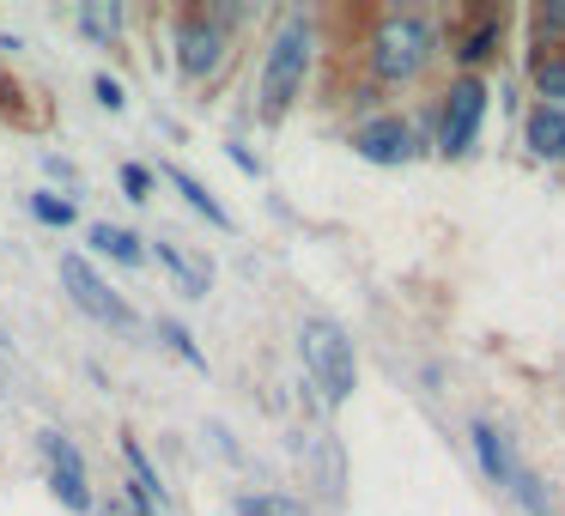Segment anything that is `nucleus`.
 I'll list each match as a JSON object with an SVG mask.
<instances>
[{
	"label": "nucleus",
	"mask_w": 565,
	"mask_h": 516,
	"mask_svg": "<svg viewBox=\"0 0 565 516\" xmlns=\"http://www.w3.org/2000/svg\"><path fill=\"white\" fill-rule=\"evenodd\" d=\"M298 346H305V365H310V377H317V389L329 395V401H347L353 383H359V370H353V341H347L341 322L334 316H305Z\"/></svg>",
	"instance_id": "obj_1"
},
{
	"label": "nucleus",
	"mask_w": 565,
	"mask_h": 516,
	"mask_svg": "<svg viewBox=\"0 0 565 516\" xmlns=\"http://www.w3.org/2000/svg\"><path fill=\"white\" fill-rule=\"evenodd\" d=\"M305 67H310V31L292 19V25L274 37L268 67H262V104H268V116H280L286 104L298 98V86H305Z\"/></svg>",
	"instance_id": "obj_2"
},
{
	"label": "nucleus",
	"mask_w": 565,
	"mask_h": 516,
	"mask_svg": "<svg viewBox=\"0 0 565 516\" xmlns=\"http://www.w3.org/2000/svg\"><path fill=\"white\" fill-rule=\"evenodd\" d=\"M431 55V31L419 19H383L377 37H371V67L377 79H414Z\"/></svg>",
	"instance_id": "obj_3"
},
{
	"label": "nucleus",
	"mask_w": 565,
	"mask_h": 516,
	"mask_svg": "<svg viewBox=\"0 0 565 516\" xmlns=\"http://www.w3.org/2000/svg\"><path fill=\"white\" fill-rule=\"evenodd\" d=\"M475 450H480V462H487V474L499 480V486H511V492H516V504H523L529 516H547V510H553V498L541 492V480L529 474L523 462H516L511 443H504L492 426H475Z\"/></svg>",
	"instance_id": "obj_4"
},
{
	"label": "nucleus",
	"mask_w": 565,
	"mask_h": 516,
	"mask_svg": "<svg viewBox=\"0 0 565 516\" xmlns=\"http://www.w3.org/2000/svg\"><path fill=\"white\" fill-rule=\"evenodd\" d=\"M62 286L74 292V304L86 310L92 322H104V329H128V322H135V310H128L122 298H116L110 286H104V280H98V273H92L79 256H62Z\"/></svg>",
	"instance_id": "obj_5"
},
{
	"label": "nucleus",
	"mask_w": 565,
	"mask_h": 516,
	"mask_svg": "<svg viewBox=\"0 0 565 516\" xmlns=\"http://www.w3.org/2000/svg\"><path fill=\"white\" fill-rule=\"evenodd\" d=\"M480 116H487V86L480 79H456L450 86V110H444V152H468L480 135Z\"/></svg>",
	"instance_id": "obj_6"
},
{
	"label": "nucleus",
	"mask_w": 565,
	"mask_h": 516,
	"mask_svg": "<svg viewBox=\"0 0 565 516\" xmlns=\"http://www.w3.org/2000/svg\"><path fill=\"white\" fill-rule=\"evenodd\" d=\"M43 455H50V486L67 510H92V492H86V467H79V450L62 438V431H43Z\"/></svg>",
	"instance_id": "obj_7"
},
{
	"label": "nucleus",
	"mask_w": 565,
	"mask_h": 516,
	"mask_svg": "<svg viewBox=\"0 0 565 516\" xmlns=\"http://www.w3.org/2000/svg\"><path fill=\"white\" fill-rule=\"evenodd\" d=\"M353 147H359V159H371V164H407L414 159V135H407V122H395V116L365 122L353 135Z\"/></svg>",
	"instance_id": "obj_8"
},
{
	"label": "nucleus",
	"mask_w": 565,
	"mask_h": 516,
	"mask_svg": "<svg viewBox=\"0 0 565 516\" xmlns=\"http://www.w3.org/2000/svg\"><path fill=\"white\" fill-rule=\"evenodd\" d=\"M177 43H183V74H207L213 62H220V25H201V19H183V31H177Z\"/></svg>",
	"instance_id": "obj_9"
},
{
	"label": "nucleus",
	"mask_w": 565,
	"mask_h": 516,
	"mask_svg": "<svg viewBox=\"0 0 565 516\" xmlns=\"http://www.w3.org/2000/svg\"><path fill=\"white\" fill-rule=\"evenodd\" d=\"M529 147H535L541 159H565V110H547V104H541V110L529 116Z\"/></svg>",
	"instance_id": "obj_10"
},
{
	"label": "nucleus",
	"mask_w": 565,
	"mask_h": 516,
	"mask_svg": "<svg viewBox=\"0 0 565 516\" xmlns=\"http://www.w3.org/2000/svg\"><path fill=\"white\" fill-rule=\"evenodd\" d=\"M92 244H98L104 256H116V261H140V237L122 232V225H92Z\"/></svg>",
	"instance_id": "obj_11"
},
{
	"label": "nucleus",
	"mask_w": 565,
	"mask_h": 516,
	"mask_svg": "<svg viewBox=\"0 0 565 516\" xmlns=\"http://www.w3.org/2000/svg\"><path fill=\"white\" fill-rule=\"evenodd\" d=\"M171 183H177V189H183V195H189V207H195V213H207L213 225H232V213H225L220 201H213V195H207V189H201V183H195V176H189V171H177V164H171Z\"/></svg>",
	"instance_id": "obj_12"
},
{
	"label": "nucleus",
	"mask_w": 565,
	"mask_h": 516,
	"mask_svg": "<svg viewBox=\"0 0 565 516\" xmlns=\"http://www.w3.org/2000/svg\"><path fill=\"white\" fill-rule=\"evenodd\" d=\"M237 516H305V504L286 492H256V498H237Z\"/></svg>",
	"instance_id": "obj_13"
},
{
	"label": "nucleus",
	"mask_w": 565,
	"mask_h": 516,
	"mask_svg": "<svg viewBox=\"0 0 565 516\" xmlns=\"http://www.w3.org/2000/svg\"><path fill=\"white\" fill-rule=\"evenodd\" d=\"M159 261H164V268H171V273H177V280H183V286H189V292H195V298L207 292V268H195V261H189V256H183V249H177V244H159Z\"/></svg>",
	"instance_id": "obj_14"
},
{
	"label": "nucleus",
	"mask_w": 565,
	"mask_h": 516,
	"mask_svg": "<svg viewBox=\"0 0 565 516\" xmlns=\"http://www.w3.org/2000/svg\"><path fill=\"white\" fill-rule=\"evenodd\" d=\"M535 86H541V98H547V110H565V62H541Z\"/></svg>",
	"instance_id": "obj_15"
},
{
	"label": "nucleus",
	"mask_w": 565,
	"mask_h": 516,
	"mask_svg": "<svg viewBox=\"0 0 565 516\" xmlns=\"http://www.w3.org/2000/svg\"><path fill=\"white\" fill-rule=\"evenodd\" d=\"M79 25L92 31V37H116V25H122V13H116V7H79Z\"/></svg>",
	"instance_id": "obj_16"
},
{
	"label": "nucleus",
	"mask_w": 565,
	"mask_h": 516,
	"mask_svg": "<svg viewBox=\"0 0 565 516\" xmlns=\"http://www.w3.org/2000/svg\"><path fill=\"white\" fill-rule=\"evenodd\" d=\"M31 213H38L43 225H67V219H74V207H67V201H55V195H38V201H31Z\"/></svg>",
	"instance_id": "obj_17"
},
{
	"label": "nucleus",
	"mask_w": 565,
	"mask_h": 516,
	"mask_svg": "<svg viewBox=\"0 0 565 516\" xmlns=\"http://www.w3.org/2000/svg\"><path fill=\"white\" fill-rule=\"evenodd\" d=\"M98 104H110V110H122V104H128V98H122V86H116L110 74L98 79Z\"/></svg>",
	"instance_id": "obj_18"
},
{
	"label": "nucleus",
	"mask_w": 565,
	"mask_h": 516,
	"mask_svg": "<svg viewBox=\"0 0 565 516\" xmlns=\"http://www.w3.org/2000/svg\"><path fill=\"white\" fill-rule=\"evenodd\" d=\"M122 189H128V195H147V171H140V164H128V171H122Z\"/></svg>",
	"instance_id": "obj_19"
},
{
	"label": "nucleus",
	"mask_w": 565,
	"mask_h": 516,
	"mask_svg": "<svg viewBox=\"0 0 565 516\" xmlns=\"http://www.w3.org/2000/svg\"><path fill=\"white\" fill-rule=\"evenodd\" d=\"M535 25H541V31H565V7H541Z\"/></svg>",
	"instance_id": "obj_20"
}]
</instances>
